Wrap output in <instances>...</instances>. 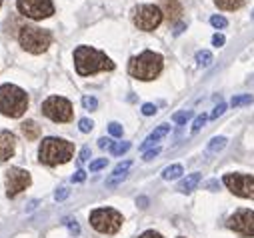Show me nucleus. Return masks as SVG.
Masks as SVG:
<instances>
[{"label": "nucleus", "mask_w": 254, "mask_h": 238, "mask_svg": "<svg viewBox=\"0 0 254 238\" xmlns=\"http://www.w3.org/2000/svg\"><path fill=\"white\" fill-rule=\"evenodd\" d=\"M74 66L80 76H90L102 70H114V62L110 58L92 46H78L74 50Z\"/></svg>", "instance_id": "obj_1"}, {"label": "nucleus", "mask_w": 254, "mask_h": 238, "mask_svg": "<svg viewBox=\"0 0 254 238\" xmlns=\"http://www.w3.org/2000/svg\"><path fill=\"white\" fill-rule=\"evenodd\" d=\"M162 64H164L162 54L152 52V50H144L138 56L130 58L128 74L132 78H138V80H154L162 72Z\"/></svg>", "instance_id": "obj_2"}, {"label": "nucleus", "mask_w": 254, "mask_h": 238, "mask_svg": "<svg viewBox=\"0 0 254 238\" xmlns=\"http://www.w3.org/2000/svg\"><path fill=\"white\" fill-rule=\"evenodd\" d=\"M74 154V144L64 140V138H44L40 148H38V160L46 166H58L64 164L72 158Z\"/></svg>", "instance_id": "obj_3"}, {"label": "nucleus", "mask_w": 254, "mask_h": 238, "mask_svg": "<svg viewBox=\"0 0 254 238\" xmlns=\"http://www.w3.org/2000/svg\"><path fill=\"white\" fill-rule=\"evenodd\" d=\"M28 108V94L16 84L0 86V114L8 118H20Z\"/></svg>", "instance_id": "obj_4"}, {"label": "nucleus", "mask_w": 254, "mask_h": 238, "mask_svg": "<svg viewBox=\"0 0 254 238\" xmlns=\"http://www.w3.org/2000/svg\"><path fill=\"white\" fill-rule=\"evenodd\" d=\"M18 42L26 52L42 54L52 44V34L50 30H44L38 26H22L18 32Z\"/></svg>", "instance_id": "obj_5"}, {"label": "nucleus", "mask_w": 254, "mask_h": 238, "mask_svg": "<svg viewBox=\"0 0 254 238\" xmlns=\"http://www.w3.org/2000/svg\"><path fill=\"white\" fill-rule=\"evenodd\" d=\"M124 218L114 208H96L90 212V226L102 234H116Z\"/></svg>", "instance_id": "obj_6"}, {"label": "nucleus", "mask_w": 254, "mask_h": 238, "mask_svg": "<svg viewBox=\"0 0 254 238\" xmlns=\"http://www.w3.org/2000/svg\"><path fill=\"white\" fill-rule=\"evenodd\" d=\"M42 114L54 122H70L72 120V104L64 96H50L42 102Z\"/></svg>", "instance_id": "obj_7"}, {"label": "nucleus", "mask_w": 254, "mask_h": 238, "mask_svg": "<svg viewBox=\"0 0 254 238\" xmlns=\"http://www.w3.org/2000/svg\"><path fill=\"white\" fill-rule=\"evenodd\" d=\"M132 22L138 30H154L162 22V10L154 4H140L132 10Z\"/></svg>", "instance_id": "obj_8"}, {"label": "nucleus", "mask_w": 254, "mask_h": 238, "mask_svg": "<svg viewBox=\"0 0 254 238\" xmlns=\"http://www.w3.org/2000/svg\"><path fill=\"white\" fill-rule=\"evenodd\" d=\"M222 180H224L226 188H228L234 196L254 200V176H252V174L230 172V174H224Z\"/></svg>", "instance_id": "obj_9"}, {"label": "nucleus", "mask_w": 254, "mask_h": 238, "mask_svg": "<svg viewBox=\"0 0 254 238\" xmlns=\"http://www.w3.org/2000/svg\"><path fill=\"white\" fill-rule=\"evenodd\" d=\"M18 12L32 20H42L54 14V6L50 0H16Z\"/></svg>", "instance_id": "obj_10"}, {"label": "nucleus", "mask_w": 254, "mask_h": 238, "mask_svg": "<svg viewBox=\"0 0 254 238\" xmlns=\"http://www.w3.org/2000/svg\"><path fill=\"white\" fill-rule=\"evenodd\" d=\"M32 182L30 172L22 170L18 166H12L6 170V196L8 198H16L22 190H26Z\"/></svg>", "instance_id": "obj_11"}, {"label": "nucleus", "mask_w": 254, "mask_h": 238, "mask_svg": "<svg viewBox=\"0 0 254 238\" xmlns=\"http://www.w3.org/2000/svg\"><path fill=\"white\" fill-rule=\"evenodd\" d=\"M226 226L240 236H254V212L248 208H238L228 218Z\"/></svg>", "instance_id": "obj_12"}, {"label": "nucleus", "mask_w": 254, "mask_h": 238, "mask_svg": "<svg viewBox=\"0 0 254 238\" xmlns=\"http://www.w3.org/2000/svg\"><path fill=\"white\" fill-rule=\"evenodd\" d=\"M16 136L10 130H0V162H6L14 156Z\"/></svg>", "instance_id": "obj_13"}, {"label": "nucleus", "mask_w": 254, "mask_h": 238, "mask_svg": "<svg viewBox=\"0 0 254 238\" xmlns=\"http://www.w3.org/2000/svg\"><path fill=\"white\" fill-rule=\"evenodd\" d=\"M160 2H162V12L166 14V18H168L170 22H174V20L180 18L182 6H180L178 0H160Z\"/></svg>", "instance_id": "obj_14"}, {"label": "nucleus", "mask_w": 254, "mask_h": 238, "mask_svg": "<svg viewBox=\"0 0 254 238\" xmlns=\"http://www.w3.org/2000/svg\"><path fill=\"white\" fill-rule=\"evenodd\" d=\"M200 172H192V174H190V176H186L184 178V180L178 184V190L180 192H184V194H188V192H192L196 186H198V182H200Z\"/></svg>", "instance_id": "obj_15"}, {"label": "nucleus", "mask_w": 254, "mask_h": 238, "mask_svg": "<svg viewBox=\"0 0 254 238\" xmlns=\"http://www.w3.org/2000/svg\"><path fill=\"white\" fill-rule=\"evenodd\" d=\"M132 166V162L130 160H126V162H122V164H118L116 168H114V172H112V176L108 178V186H114V184H118L120 180H124V176H126V170H128Z\"/></svg>", "instance_id": "obj_16"}, {"label": "nucleus", "mask_w": 254, "mask_h": 238, "mask_svg": "<svg viewBox=\"0 0 254 238\" xmlns=\"http://www.w3.org/2000/svg\"><path fill=\"white\" fill-rule=\"evenodd\" d=\"M168 132H170V126H168V124H160V126H158V128H156V130H154V132H152V134L142 142V146H140V148H142V150H146V148H148V146H152L154 142L162 140Z\"/></svg>", "instance_id": "obj_17"}, {"label": "nucleus", "mask_w": 254, "mask_h": 238, "mask_svg": "<svg viewBox=\"0 0 254 238\" xmlns=\"http://www.w3.org/2000/svg\"><path fill=\"white\" fill-rule=\"evenodd\" d=\"M20 130H22V134H24L28 140H36V138L40 136V126H38L34 120L22 122V124H20Z\"/></svg>", "instance_id": "obj_18"}, {"label": "nucleus", "mask_w": 254, "mask_h": 238, "mask_svg": "<svg viewBox=\"0 0 254 238\" xmlns=\"http://www.w3.org/2000/svg\"><path fill=\"white\" fill-rule=\"evenodd\" d=\"M182 172H184V168H182L180 164H172V166L164 168L162 178H164V180H176V178H180V174H182Z\"/></svg>", "instance_id": "obj_19"}, {"label": "nucleus", "mask_w": 254, "mask_h": 238, "mask_svg": "<svg viewBox=\"0 0 254 238\" xmlns=\"http://www.w3.org/2000/svg\"><path fill=\"white\" fill-rule=\"evenodd\" d=\"M214 4L222 10H238L244 4V0H214Z\"/></svg>", "instance_id": "obj_20"}, {"label": "nucleus", "mask_w": 254, "mask_h": 238, "mask_svg": "<svg viewBox=\"0 0 254 238\" xmlns=\"http://www.w3.org/2000/svg\"><path fill=\"white\" fill-rule=\"evenodd\" d=\"M226 142H228V140H226L224 136H216V138L210 140V144H208L206 150H208V152H218V150H222V148L226 146Z\"/></svg>", "instance_id": "obj_21"}, {"label": "nucleus", "mask_w": 254, "mask_h": 238, "mask_svg": "<svg viewBox=\"0 0 254 238\" xmlns=\"http://www.w3.org/2000/svg\"><path fill=\"white\" fill-rule=\"evenodd\" d=\"M196 62H198V66H208V64L212 62V54H210L208 50L196 52Z\"/></svg>", "instance_id": "obj_22"}, {"label": "nucleus", "mask_w": 254, "mask_h": 238, "mask_svg": "<svg viewBox=\"0 0 254 238\" xmlns=\"http://www.w3.org/2000/svg\"><path fill=\"white\" fill-rule=\"evenodd\" d=\"M126 150H130V142H114V144H110V152L114 156H120Z\"/></svg>", "instance_id": "obj_23"}, {"label": "nucleus", "mask_w": 254, "mask_h": 238, "mask_svg": "<svg viewBox=\"0 0 254 238\" xmlns=\"http://www.w3.org/2000/svg\"><path fill=\"white\" fill-rule=\"evenodd\" d=\"M252 96L250 94H246V96H236V98H232V106H248V104H252Z\"/></svg>", "instance_id": "obj_24"}, {"label": "nucleus", "mask_w": 254, "mask_h": 238, "mask_svg": "<svg viewBox=\"0 0 254 238\" xmlns=\"http://www.w3.org/2000/svg\"><path fill=\"white\" fill-rule=\"evenodd\" d=\"M82 106H84L86 110H96V108H98V100H96L94 96H84V98H82Z\"/></svg>", "instance_id": "obj_25"}, {"label": "nucleus", "mask_w": 254, "mask_h": 238, "mask_svg": "<svg viewBox=\"0 0 254 238\" xmlns=\"http://www.w3.org/2000/svg\"><path fill=\"white\" fill-rule=\"evenodd\" d=\"M210 24H212L214 28H226V26H228V20H226L224 16H218V14H216V16L210 18Z\"/></svg>", "instance_id": "obj_26"}, {"label": "nucleus", "mask_w": 254, "mask_h": 238, "mask_svg": "<svg viewBox=\"0 0 254 238\" xmlns=\"http://www.w3.org/2000/svg\"><path fill=\"white\" fill-rule=\"evenodd\" d=\"M108 132H110L114 138H120L124 130H122V126H120L118 122H110V124H108Z\"/></svg>", "instance_id": "obj_27"}, {"label": "nucleus", "mask_w": 254, "mask_h": 238, "mask_svg": "<svg viewBox=\"0 0 254 238\" xmlns=\"http://www.w3.org/2000/svg\"><path fill=\"white\" fill-rule=\"evenodd\" d=\"M226 108H228V106H226V102H220V104H218V106H216V108L210 112V120H214V118L222 116V114L226 112Z\"/></svg>", "instance_id": "obj_28"}, {"label": "nucleus", "mask_w": 254, "mask_h": 238, "mask_svg": "<svg viewBox=\"0 0 254 238\" xmlns=\"http://www.w3.org/2000/svg\"><path fill=\"white\" fill-rule=\"evenodd\" d=\"M188 118H190V112H176V114H174V122H176L178 126H182V124L188 120Z\"/></svg>", "instance_id": "obj_29"}, {"label": "nucleus", "mask_w": 254, "mask_h": 238, "mask_svg": "<svg viewBox=\"0 0 254 238\" xmlns=\"http://www.w3.org/2000/svg\"><path fill=\"white\" fill-rule=\"evenodd\" d=\"M206 120H208V116H206V114H200V116L196 118V120H194V124H192V132H198Z\"/></svg>", "instance_id": "obj_30"}, {"label": "nucleus", "mask_w": 254, "mask_h": 238, "mask_svg": "<svg viewBox=\"0 0 254 238\" xmlns=\"http://www.w3.org/2000/svg\"><path fill=\"white\" fill-rule=\"evenodd\" d=\"M92 120H88V118H82V120L78 122V128H80V132H90L92 130Z\"/></svg>", "instance_id": "obj_31"}, {"label": "nucleus", "mask_w": 254, "mask_h": 238, "mask_svg": "<svg viewBox=\"0 0 254 238\" xmlns=\"http://www.w3.org/2000/svg\"><path fill=\"white\" fill-rule=\"evenodd\" d=\"M106 164H108V160H106V158H98V160H94V162L90 164V170H92V172H96V170H102Z\"/></svg>", "instance_id": "obj_32"}, {"label": "nucleus", "mask_w": 254, "mask_h": 238, "mask_svg": "<svg viewBox=\"0 0 254 238\" xmlns=\"http://www.w3.org/2000/svg\"><path fill=\"white\" fill-rule=\"evenodd\" d=\"M68 194H70L68 188H58V190L54 192V200H64V198H68Z\"/></svg>", "instance_id": "obj_33"}, {"label": "nucleus", "mask_w": 254, "mask_h": 238, "mask_svg": "<svg viewBox=\"0 0 254 238\" xmlns=\"http://www.w3.org/2000/svg\"><path fill=\"white\" fill-rule=\"evenodd\" d=\"M86 180V172L84 170H76L72 174V182H84Z\"/></svg>", "instance_id": "obj_34"}, {"label": "nucleus", "mask_w": 254, "mask_h": 238, "mask_svg": "<svg viewBox=\"0 0 254 238\" xmlns=\"http://www.w3.org/2000/svg\"><path fill=\"white\" fill-rule=\"evenodd\" d=\"M142 114H144V116L156 114V106H154V104H144V106H142Z\"/></svg>", "instance_id": "obj_35"}, {"label": "nucleus", "mask_w": 254, "mask_h": 238, "mask_svg": "<svg viewBox=\"0 0 254 238\" xmlns=\"http://www.w3.org/2000/svg\"><path fill=\"white\" fill-rule=\"evenodd\" d=\"M66 226H68V230L72 234H80V226L76 224V220H66Z\"/></svg>", "instance_id": "obj_36"}, {"label": "nucleus", "mask_w": 254, "mask_h": 238, "mask_svg": "<svg viewBox=\"0 0 254 238\" xmlns=\"http://www.w3.org/2000/svg\"><path fill=\"white\" fill-rule=\"evenodd\" d=\"M140 238H164V236L160 232H156V230H146V232L140 234Z\"/></svg>", "instance_id": "obj_37"}, {"label": "nucleus", "mask_w": 254, "mask_h": 238, "mask_svg": "<svg viewBox=\"0 0 254 238\" xmlns=\"http://www.w3.org/2000/svg\"><path fill=\"white\" fill-rule=\"evenodd\" d=\"M224 42H226V38H224L222 34H214V36H212V44H214V46H222Z\"/></svg>", "instance_id": "obj_38"}, {"label": "nucleus", "mask_w": 254, "mask_h": 238, "mask_svg": "<svg viewBox=\"0 0 254 238\" xmlns=\"http://www.w3.org/2000/svg\"><path fill=\"white\" fill-rule=\"evenodd\" d=\"M158 154H160V148H152V150L144 152V160H152V158L158 156Z\"/></svg>", "instance_id": "obj_39"}, {"label": "nucleus", "mask_w": 254, "mask_h": 238, "mask_svg": "<svg viewBox=\"0 0 254 238\" xmlns=\"http://www.w3.org/2000/svg\"><path fill=\"white\" fill-rule=\"evenodd\" d=\"M98 146H100V148H106V146H110V140H108V138H100V140H98Z\"/></svg>", "instance_id": "obj_40"}, {"label": "nucleus", "mask_w": 254, "mask_h": 238, "mask_svg": "<svg viewBox=\"0 0 254 238\" xmlns=\"http://www.w3.org/2000/svg\"><path fill=\"white\" fill-rule=\"evenodd\" d=\"M90 156V148H84L82 152H80V160H86Z\"/></svg>", "instance_id": "obj_41"}, {"label": "nucleus", "mask_w": 254, "mask_h": 238, "mask_svg": "<svg viewBox=\"0 0 254 238\" xmlns=\"http://www.w3.org/2000/svg\"><path fill=\"white\" fill-rule=\"evenodd\" d=\"M0 6H2V0H0Z\"/></svg>", "instance_id": "obj_42"}, {"label": "nucleus", "mask_w": 254, "mask_h": 238, "mask_svg": "<svg viewBox=\"0 0 254 238\" xmlns=\"http://www.w3.org/2000/svg\"><path fill=\"white\" fill-rule=\"evenodd\" d=\"M252 18H254V14H252Z\"/></svg>", "instance_id": "obj_43"}, {"label": "nucleus", "mask_w": 254, "mask_h": 238, "mask_svg": "<svg viewBox=\"0 0 254 238\" xmlns=\"http://www.w3.org/2000/svg\"><path fill=\"white\" fill-rule=\"evenodd\" d=\"M180 238H182V236H180Z\"/></svg>", "instance_id": "obj_44"}]
</instances>
